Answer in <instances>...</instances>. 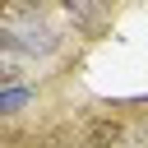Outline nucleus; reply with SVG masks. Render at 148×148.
<instances>
[{
  "instance_id": "1",
  "label": "nucleus",
  "mask_w": 148,
  "mask_h": 148,
  "mask_svg": "<svg viewBox=\"0 0 148 148\" xmlns=\"http://www.w3.org/2000/svg\"><path fill=\"white\" fill-rule=\"evenodd\" d=\"M125 120L120 116H88L79 125V148H120L125 143Z\"/></svg>"
},
{
  "instance_id": "2",
  "label": "nucleus",
  "mask_w": 148,
  "mask_h": 148,
  "mask_svg": "<svg viewBox=\"0 0 148 148\" xmlns=\"http://www.w3.org/2000/svg\"><path fill=\"white\" fill-rule=\"evenodd\" d=\"M65 14H69V18H83L88 28H97V23L106 18V9H92V5H79V0H69V5H65Z\"/></svg>"
},
{
  "instance_id": "3",
  "label": "nucleus",
  "mask_w": 148,
  "mask_h": 148,
  "mask_svg": "<svg viewBox=\"0 0 148 148\" xmlns=\"http://www.w3.org/2000/svg\"><path fill=\"white\" fill-rule=\"evenodd\" d=\"M28 148H69V139L65 134H37V139H28Z\"/></svg>"
},
{
  "instance_id": "4",
  "label": "nucleus",
  "mask_w": 148,
  "mask_h": 148,
  "mask_svg": "<svg viewBox=\"0 0 148 148\" xmlns=\"http://www.w3.org/2000/svg\"><path fill=\"white\" fill-rule=\"evenodd\" d=\"M23 97H28V92H9V97H0V116H5V111H9V106H18V102H23Z\"/></svg>"
},
{
  "instance_id": "5",
  "label": "nucleus",
  "mask_w": 148,
  "mask_h": 148,
  "mask_svg": "<svg viewBox=\"0 0 148 148\" xmlns=\"http://www.w3.org/2000/svg\"><path fill=\"white\" fill-rule=\"evenodd\" d=\"M0 83H18V69L14 65H0Z\"/></svg>"
},
{
  "instance_id": "6",
  "label": "nucleus",
  "mask_w": 148,
  "mask_h": 148,
  "mask_svg": "<svg viewBox=\"0 0 148 148\" xmlns=\"http://www.w3.org/2000/svg\"><path fill=\"white\" fill-rule=\"evenodd\" d=\"M143 134H148V116H143Z\"/></svg>"
}]
</instances>
